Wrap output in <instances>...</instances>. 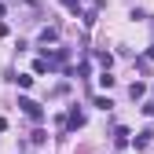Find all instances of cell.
<instances>
[{
    "label": "cell",
    "instance_id": "obj_1",
    "mask_svg": "<svg viewBox=\"0 0 154 154\" xmlns=\"http://www.w3.org/2000/svg\"><path fill=\"white\" fill-rule=\"evenodd\" d=\"M18 106H22L33 121H44V106H41V103H33V99H18Z\"/></svg>",
    "mask_w": 154,
    "mask_h": 154
},
{
    "label": "cell",
    "instance_id": "obj_2",
    "mask_svg": "<svg viewBox=\"0 0 154 154\" xmlns=\"http://www.w3.org/2000/svg\"><path fill=\"white\" fill-rule=\"evenodd\" d=\"M81 125H85V110L73 106V110H70V128H81Z\"/></svg>",
    "mask_w": 154,
    "mask_h": 154
},
{
    "label": "cell",
    "instance_id": "obj_3",
    "mask_svg": "<svg viewBox=\"0 0 154 154\" xmlns=\"http://www.w3.org/2000/svg\"><path fill=\"white\" fill-rule=\"evenodd\" d=\"M150 136H154V132H140V140H136V150H147V147H150Z\"/></svg>",
    "mask_w": 154,
    "mask_h": 154
},
{
    "label": "cell",
    "instance_id": "obj_4",
    "mask_svg": "<svg viewBox=\"0 0 154 154\" xmlns=\"http://www.w3.org/2000/svg\"><path fill=\"white\" fill-rule=\"evenodd\" d=\"M143 92H147V85H140V81H136V85H132V88H128V95H132V99H140V95H143Z\"/></svg>",
    "mask_w": 154,
    "mask_h": 154
},
{
    "label": "cell",
    "instance_id": "obj_5",
    "mask_svg": "<svg viewBox=\"0 0 154 154\" xmlns=\"http://www.w3.org/2000/svg\"><path fill=\"white\" fill-rule=\"evenodd\" d=\"M55 37H59V33H55L51 26H48V29H41V41H44V44H48V41H55Z\"/></svg>",
    "mask_w": 154,
    "mask_h": 154
},
{
    "label": "cell",
    "instance_id": "obj_6",
    "mask_svg": "<svg viewBox=\"0 0 154 154\" xmlns=\"http://www.w3.org/2000/svg\"><path fill=\"white\" fill-rule=\"evenodd\" d=\"M63 4H66L70 11H81V0H63Z\"/></svg>",
    "mask_w": 154,
    "mask_h": 154
}]
</instances>
